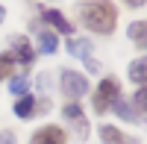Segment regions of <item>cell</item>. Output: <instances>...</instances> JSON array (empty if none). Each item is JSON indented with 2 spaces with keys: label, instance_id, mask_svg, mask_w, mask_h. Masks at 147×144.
I'll return each mask as SVG.
<instances>
[{
  "label": "cell",
  "instance_id": "1",
  "mask_svg": "<svg viewBox=\"0 0 147 144\" xmlns=\"http://www.w3.org/2000/svg\"><path fill=\"white\" fill-rule=\"evenodd\" d=\"M82 24L88 27L91 32H100V35H109L115 30V6L109 0H85V3L77 6Z\"/></svg>",
  "mask_w": 147,
  "mask_h": 144
},
{
  "label": "cell",
  "instance_id": "2",
  "mask_svg": "<svg viewBox=\"0 0 147 144\" xmlns=\"http://www.w3.org/2000/svg\"><path fill=\"white\" fill-rule=\"evenodd\" d=\"M115 100H118V79H112V77L100 79V85H97V91H94V109L100 115H106L109 109H112Z\"/></svg>",
  "mask_w": 147,
  "mask_h": 144
},
{
  "label": "cell",
  "instance_id": "3",
  "mask_svg": "<svg viewBox=\"0 0 147 144\" xmlns=\"http://www.w3.org/2000/svg\"><path fill=\"white\" fill-rule=\"evenodd\" d=\"M62 91L77 100V97H82V94L88 91V79L82 74H77V71H62Z\"/></svg>",
  "mask_w": 147,
  "mask_h": 144
},
{
  "label": "cell",
  "instance_id": "4",
  "mask_svg": "<svg viewBox=\"0 0 147 144\" xmlns=\"http://www.w3.org/2000/svg\"><path fill=\"white\" fill-rule=\"evenodd\" d=\"M9 41H12V50H9V53L15 56L21 65H32V62H35V50H32V44L24 38V35H12Z\"/></svg>",
  "mask_w": 147,
  "mask_h": 144
},
{
  "label": "cell",
  "instance_id": "5",
  "mask_svg": "<svg viewBox=\"0 0 147 144\" xmlns=\"http://www.w3.org/2000/svg\"><path fill=\"white\" fill-rule=\"evenodd\" d=\"M65 129L62 127H41L38 133H32V138H30V144H65Z\"/></svg>",
  "mask_w": 147,
  "mask_h": 144
},
{
  "label": "cell",
  "instance_id": "6",
  "mask_svg": "<svg viewBox=\"0 0 147 144\" xmlns=\"http://www.w3.org/2000/svg\"><path fill=\"white\" fill-rule=\"evenodd\" d=\"M41 18H44L47 24H53V27H56L59 32H65V35H71V32H74V24L62 15V12H56V9H44V12H41Z\"/></svg>",
  "mask_w": 147,
  "mask_h": 144
},
{
  "label": "cell",
  "instance_id": "7",
  "mask_svg": "<svg viewBox=\"0 0 147 144\" xmlns=\"http://www.w3.org/2000/svg\"><path fill=\"white\" fill-rule=\"evenodd\" d=\"M100 141H103V144H138V141L127 138L118 127H109V124H103V127H100Z\"/></svg>",
  "mask_w": 147,
  "mask_h": 144
},
{
  "label": "cell",
  "instance_id": "8",
  "mask_svg": "<svg viewBox=\"0 0 147 144\" xmlns=\"http://www.w3.org/2000/svg\"><path fill=\"white\" fill-rule=\"evenodd\" d=\"M112 109H115V115L121 118V121H129V124H141V118L136 115V109L127 103V100H115L112 103Z\"/></svg>",
  "mask_w": 147,
  "mask_h": 144
},
{
  "label": "cell",
  "instance_id": "9",
  "mask_svg": "<svg viewBox=\"0 0 147 144\" xmlns=\"http://www.w3.org/2000/svg\"><path fill=\"white\" fill-rule=\"evenodd\" d=\"M12 112H15L21 121L32 118V115H35V97H21V100L15 103V109H12Z\"/></svg>",
  "mask_w": 147,
  "mask_h": 144
},
{
  "label": "cell",
  "instance_id": "10",
  "mask_svg": "<svg viewBox=\"0 0 147 144\" xmlns=\"http://www.w3.org/2000/svg\"><path fill=\"white\" fill-rule=\"evenodd\" d=\"M56 47H59L56 35H53V32H47V30H41V32H38V50L50 56V53H56Z\"/></svg>",
  "mask_w": 147,
  "mask_h": 144
},
{
  "label": "cell",
  "instance_id": "11",
  "mask_svg": "<svg viewBox=\"0 0 147 144\" xmlns=\"http://www.w3.org/2000/svg\"><path fill=\"white\" fill-rule=\"evenodd\" d=\"M88 50H91V44L85 41V38H74V41H68V53H71V56L85 59V56H88Z\"/></svg>",
  "mask_w": 147,
  "mask_h": 144
},
{
  "label": "cell",
  "instance_id": "12",
  "mask_svg": "<svg viewBox=\"0 0 147 144\" xmlns=\"http://www.w3.org/2000/svg\"><path fill=\"white\" fill-rule=\"evenodd\" d=\"M147 62L144 59H136V62L129 65V79L136 82V85H144V74H147V68H144Z\"/></svg>",
  "mask_w": 147,
  "mask_h": 144
},
{
  "label": "cell",
  "instance_id": "13",
  "mask_svg": "<svg viewBox=\"0 0 147 144\" xmlns=\"http://www.w3.org/2000/svg\"><path fill=\"white\" fill-rule=\"evenodd\" d=\"M127 35L132 38V44L144 47V21H132L129 27H127Z\"/></svg>",
  "mask_w": 147,
  "mask_h": 144
},
{
  "label": "cell",
  "instance_id": "14",
  "mask_svg": "<svg viewBox=\"0 0 147 144\" xmlns=\"http://www.w3.org/2000/svg\"><path fill=\"white\" fill-rule=\"evenodd\" d=\"M12 68H15V56H12V53H0V82L9 79Z\"/></svg>",
  "mask_w": 147,
  "mask_h": 144
},
{
  "label": "cell",
  "instance_id": "15",
  "mask_svg": "<svg viewBox=\"0 0 147 144\" xmlns=\"http://www.w3.org/2000/svg\"><path fill=\"white\" fill-rule=\"evenodd\" d=\"M62 115H65V121H80V118H82V106L80 103H68L62 109Z\"/></svg>",
  "mask_w": 147,
  "mask_h": 144
},
{
  "label": "cell",
  "instance_id": "16",
  "mask_svg": "<svg viewBox=\"0 0 147 144\" xmlns=\"http://www.w3.org/2000/svg\"><path fill=\"white\" fill-rule=\"evenodd\" d=\"M9 91L18 94V97H24V91H27V79H24V77H12L9 79Z\"/></svg>",
  "mask_w": 147,
  "mask_h": 144
},
{
  "label": "cell",
  "instance_id": "17",
  "mask_svg": "<svg viewBox=\"0 0 147 144\" xmlns=\"http://www.w3.org/2000/svg\"><path fill=\"white\" fill-rule=\"evenodd\" d=\"M74 124V133H77V138H85L88 135V121H85V115L80 118V121H71Z\"/></svg>",
  "mask_w": 147,
  "mask_h": 144
},
{
  "label": "cell",
  "instance_id": "18",
  "mask_svg": "<svg viewBox=\"0 0 147 144\" xmlns=\"http://www.w3.org/2000/svg\"><path fill=\"white\" fill-rule=\"evenodd\" d=\"M132 109H136V115L144 121V115H141V112H144V91H141V88H138V94H136V100H132Z\"/></svg>",
  "mask_w": 147,
  "mask_h": 144
},
{
  "label": "cell",
  "instance_id": "19",
  "mask_svg": "<svg viewBox=\"0 0 147 144\" xmlns=\"http://www.w3.org/2000/svg\"><path fill=\"white\" fill-rule=\"evenodd\" d=\"M82 65L88 68L91 74H97V71H100V62H97V59H91V56H85V59H82Z\"/></svg>",
  "mask_w": 147,
  "mask_h": 144
},
{
  "label": "cell",
  "instance_id": "20",
  "mask_svg": "<svg viewBox=\"0 0 147 144\" xmlns=\"http://www.w3.org/2000/svg\"><path fill=\"white\" fill-rule=\"evenodd\" d=\"M0 144H18L15 133H0Z\"/></svg>",
  "mask_w": 147,
  "mask_h": 144
},
{
  "label": "cell",
  "instance_id": "21",
  "mask_svg": "<svg viewBox=\"0 0 147 144\" xmlns=\"http://www.w3.org/2000/svg\"><path fill=\"white\" fill-rule=\"evenodd\" d=\"M47 82H50V77H47V74H41L38 79H35V85H38V88L44 91V88H47Z\"/></svg>",
  "mask_w": 147,
  "mask_h": 144
},
{
  "label": "cell",
  "instance_id": "22",
  "mask_svg": "<svg viewBox=\"0 0 147 144\" xmlns=\"http://www.w3.org/2000/svg\"><path fill=\"white\" fill-rule=\"evenodd\" d=\"M127 6H132V9H138V6H144V0H124Z\"/></svg>",
  "mask_w": 147,
  "mask_h": 144
},
{
  "label": "cell",
  "instance_id": "23",
  "mask_svg": "<svg viewBox=\"0 0 147 144\" xmlns=\"http://www.w3.org/2000/svg\"><path fill=\"white\" fill-rule=\"evenodd\" d=\"M3 18H6V9H3V6H0V21H3Z\"/></svg>",
  "mask_w": 147,
  "mask_h": 144
}]
</instances>
